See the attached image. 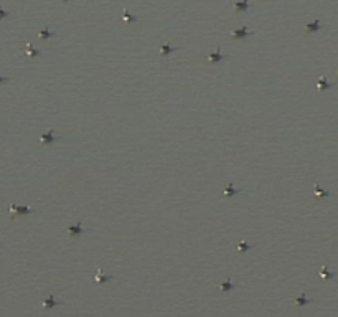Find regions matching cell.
<instances>
[{
  "label": "cell",
  "instance_id": "cell-1",
  "mask_svg": "<svg viewBox=\"0 0 338 317\" xmlns=\"http://www.w3.org/2000/svg\"><path fill=\"white\" fill-rule=\"evenodd\" d=\"M10 211H12V218L17 216V215H28V213H33V210L28 208V207H17V205H10Z\"/></svg>",
  "mask_w": 338,
  "mask_h": 317
},
{
  "label": "cell",
  "instance_id": "cell-2",
  "mask_svg": "<svg viewBox=\"0 0 338 317\" xmlns=\"http://www.w3.org/2000/svg\"><path fill=\"white\" fill-rule=\"evenodd\" d=\"M66 231H68L69 238H76V236H79V235H83L86 230L81 226V223H76V225H73V226H69Z\"/></svg>",
  "mask_w": 338,
  "mask_h": 317
},
{
  "label": "cell",
  "instance_id": "cell-3",
  "mask_svg": "<svg viewBox=\"0 0 338 317\" xmlns=\"http://www.w3.org/2000/svg\"><path fill=\"white\" fill-rule=\"evenodd\" d=\"M58 139H59V136H55L53 131H48L41 136V144H43V146H48V144L55 142V140H58Z\"/></svg>",
  "mask_w": 338,
  "mask_h": 317
},
{
  "label": "cell",
  "instance_id": "cell-4",
  "mask_svg": "<svg viewBox=\"0 0 338 317\" xmlns=\"http://www.w3.org/2000/svg\"><path fill=\"white\" fill-rule=\"evenodd\" d=\"M223 58H228V55L221 53V50H216L214 53H208V56H206L205 59H208V61H211V63H216V61H220V59H223Z\"/></svg>",
  "mask_w": 338,
  "mask_h": 317
},
{
  "label": "cell",
  "instance_id": "cell-5",
  "mask_svg": "<svg viewBox=\"0 0 338 317\" xmlns=\"http://www.w3.org/2000/svg\"><path fill=\"white\" fill-rule=\"evenodd\" d=\"M251 35H254V31H249L248 27H242V28H239V30L233 31L234 38H244V37H251Z\"/></svg>",
  "mask_w": 338,
  "mask_h": 317
},
{
  "label": "cell",
  "instance_id": "cell-6",
  "mask_svg": "<svg viewBox=\"0 0 338 317\" xmlns=\"http://www.w3.org/2000/svg\"><path fill=\"white\" fill-rule=\"evenodd\" d=\"M320 28H322V23H320L318 18H317V20H313V22L305 25V31H307V33H312V31H318Z\"/></svg>",
  "mask_w": 338,
  "mask_h": 317
},
{
  "label": "cell",
  "instance_id": "cell-7",
  "mask_svg": "<svg viewBox=\"0 0 338 317\" xmlns=\"http://www.w3.org/2000/svg\"><path fill=\"white\" fill-rule=\"evenodd\" d=\"M59 304H63V302H58V301H55V297L53 296H50V297H46L43 301V306H45V309H50V307H55V306H59Z\"/></svg>",
  "mask_w": 338,
  "mask_h": 317
},
{
  "label": "cell",
  "instance_id": "cell-8",
  "mask_svg": "<svg viewBox=\"0 0 338 317\" xmlns=\"http://www.w3.org/2000/svg\"><path fill=\"white\" fill-rule=\"evenodd\" d=\"M177 50H178L177 46H170V45H168V43H163V45H162V48H160V55H162V56H167L168 53H172V51H177Z\"/></svg>",
  "mask_w": 338,
  "mask_h": 317
},
{
  "label": "cell",
  "instance_id": "cell-9",
  "mask_svg": "<svg viewBox=\"0 0 338 317\" xmlns=\"http://www.w3.org/2000/svg\"><path fill=\"white\" fill-rule=\"evenodd\" d=\"M241 192H242L241 188H234V185L229 184V185L226 187V190H224L223 195H224V197H229V195H236V193H241Z\"/></svg>",
  "mask_w": 338,
  "mask_h": 317
},
{
  "label": "cell",
  "instance_id": "cell-10",
  "mask_svg": "<svg viewBox=\"0 0 338 317\" xmlns=\"http://www.w3.org/2000/svg\"><path fill=\"white\" fill-rule=\"evenodd\" d=\"M310 302L312 301L307 297V296H305V292H302V294L295 299V304H297V306H305V304H310Z\"/></svg>",
  "mask_w": 338,
  "mask_h": 317
},
{
  "label": "cell",
  "instance_id": "cell-11",
  "mask_svg": "<svg viewBox=\"0 0 338 317\" xmlns=\"http://www.w3.org/2000/svg\"><path fill=\"white\" fill-rule=\"evenodd\" d=\"M234 287H236V284H233L229 279H226L224 283H221V284H220V289H221V291H224V292H228V291L234 289Z\"/></svg>",
  "mask_w": 338,
  "mask_h": 317
},
{
  "label": "cell",
  "instance_id": "cell-12",
  "mask_svg": "<svg viewBox=\"0 0 338 317\" xmlns=\"http://www.w3.org/2000/svg\"><path fill=\"white\" fill-rule=\"evenodd\" d=\"M320 277H322V279H330V277H335V273H330V271L327 269V266H323L322 269H320Z\"/></svg>",
  "mask_w": 338,
  "mask_h": 317
},
{
  "label": "cell",
  "instance_id": "cell-13",
  "mask_svg": "<svg viewBox=\"0 0 338 317\" xmlns=\"http://www.w3.org/2000/svg\"><path fill=\"white\" fill-rule=\"evenodd\" d=\"M333 86V83H328L325 78H318V89H328V88H332Z\"/></svg>",
  "mask_w": 338,
  "mask_h": 317
},
{
  "label": "cell",
  "instance_id": "cell-14",
  "mask_svg": "<svg viewBox=\"0 0 338 317\" xmlns=\"http://www.w3.org/2000/svg\"><path fill=\"white\" fill-rule=\"evenodd\" d=\"M27 55H28V56H38V55H41V51H40V50H35V48L31 46L30 43H28V45H27Z\"/></svg>",
  "mask_w": 338,
  "mask_h": 317
},
{
  "label": "cell",
  "instance_id": "cell-15",
  "mask_svg": "<svg viewBox=\"0 0 338 317\" xmlns=\"http://www.w3.org/2000/svg\"><path fill=\"white\" fill-rule=\"evenodd\" d=\"M112 279V276H104L101 271H97V274H96V281L97 283H106V281H111Z\"/></svg>",
  "mask_w": 338,
  "mask_h": 317
},
{
  "label": "cell",
  "instance_id": "cell-16",
  "mask_svg": "<svg viewBox=\"0 0 338 317\" xmlns=\"http://www.w3.org/2000/svg\"><path fill=\"white\" fill-rule=\"evenodd\" d=\"M124 18L127 20V22H139V17L129 13V10H124Z\"/></svg>",
  "mask_w": 338,
  "mask_h": 317
},
{
  "label": "cell",
  "instance_id": "cell-17",
  "mask_svg": "<svg viewBox=\"0 0 338 317\" xmlns=\"http://www.w3.org/2000/svg\"><path fill=\"white\" fill-rule=\"evenodd\" d=\"M249 7H251V3H248V2H238V3H234V8L236 10H248Z\"/></svg>",
  "mask_w": 338,
  "mask_h": 317
},
{
  "label": "cell",
  "instance_id": "cell-18",
  "mask_svg": "<svg viewBox=\"0 0 338 317\" xmlns=\"http://www.w3.org/2000/svg\"><path fill=\"white\" fill-rule=\"evenodd\" d=\"M53 35H55V31H50L48 28H45V30H41L40 33H38V37L40 38H51Z\"/></svg>",
  "mask_w": 338,
  "mask_h": 317
},
{
  "label": "cell",
  "instance_id": "cell-19",
  "mask_svg": "<svg viewBox=\"0 0 338 317\" xmlns=\"http://www.w3.org/2000/svg\"><path fill=\"white\" fill-rule=\"evenodd\" d=\"M315 193H317V197H330V193L325 192V190H322V188H320V185L315 187Z\"/></svg>",
  "mask_w": 338,
  "mask_h": 317
},
{
  "label": "cell",
  "instance_id": "cell-20",
  "mask_svg": "<svg viewBox=\"0 0 338 317\" xmlns=\"http://www.w3.org/2000/svg\"><path fill=\"white\" fill-rule=\"evenodd\" d=\"M252 245H248V243H239L238 245V251H246V249H251Z\"/></svg>",
  "mask_w": 338,
  "mask_h": 317
},
{
  "label": "cell",
  "instance_id": "cell-21",
  "mask_svg": "<svg viewBox=\"0 0 338 317\" xmlns=\"http://www.w3.org/2000/svg\"><path fill=\"white\" fill-rule=\"evenodd\" d=\"M5 17H10V13L8 12H5V10L0 7V18H5Z\"/></svg>",
  "mask_w": 338,
  "mask_h": 317
},
{
  "label": "cell",
  "instance_id": "cell-22",
  "mask_svg": "<svg viewBox=\"0 0 338 317\" xmlns=\"http://www.w3.org/2000/svg\"><path fill=\"white\" fill-rule=\"evenodd\" d=\"M10 78H7V76H2L0 75V83H5V81H8Z\"/></svg>",
  "mask_w": 338,
  "mask_h": 317
}]
</instances>
